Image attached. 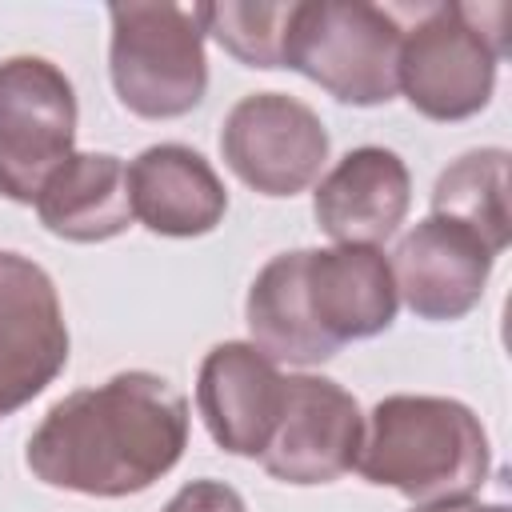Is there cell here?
I'll list each match as a JSON object with an SVG mask.
<instances>
[{
  "label": "cell",
  "instance_id": "3",
  "mask_svg": "<svg viewBox=\"0 0 512 512\" xmlns=\"http://www.w3.org/2000/svg\"><path fill=\"white\" fill-rule=\"evenodd\" d=\"M504 4H432L400 36L396 84L428 120H468L488 108L508 52Z\"/></svg>",
  "mask_w": 512,
  "mask_h": 512
},
{
  "label": "cell",
  "instance_id": "14",
  "mask_svg": "<svg viewBox=\"0 0 512 512\" xmlns=\"http://www.w3.org/2000/svg\"><path fill=\"white\" fill-rule=\"evenodd\" d=\"M132 220L156 236H204L228 212V188L188 144H152L128 164Z\"/></svg>",
  "mask_w": 512,
  "mask_h": 512
},
{
  "label": "cell",
  "instance_id": "19",
  "mask_svg": "<svg viewBox=\"0 0 512 512\" xmlns=\"http://www.w3.org/2000/svg\"><path fill=\"white\" fill-rule=\"evenodd\" d=\"M160 512H248L244 496L224 480H188Z\"/></svg>",
  "mask_w": 512,
  "mask_h": 512
},
{
  "label": "cell",
  "instance_id": "1",
  "mask_svg": "<svg viewBox=\"0 0 512 512\" xmlns=\"http://www.w3.org/2000/svg\"><path fill=\"white\" fill-rule=\"evenodd\" d=\"M188 448V400L156 372H116L56 400L28 436V472L60 492L120 500L168 476Z\"/></svg>",
  "mask_w": 512,
  "mask_h": 512
},
{
  "label": "cell",
  "instance_id": "10",
  "mask_svg": "<svg viewBox=\"0 0 512 512\" xmlns=\"http://www.w3.org/2000/svg\"><path fill=\"white\" fill-rule=\"evenodd\" d=\"M300 288L308 320L332 352H340L348 340H368L384 332L400 308L388 256L364 244L304 248Z\"/></svg>",
  "mask_w": 512,
  "mask_h": 512
},
{
  "label": "cell",
  "instance_id": "8",
  "mask_svg": "<svg viewBox=\"0 0 512 512\" xmlns=\"http://www.w3.org/2000/svg\"><path fill=\"white\" fill-rule=\"evenodd\" d=\"M364 412L348 388L328 376H284V408L260 452L268 476L284 484H332L356 468Z\"/></svg>",
  "mask_w": 512,
  "mask_h": 512
},
{
  "label": "cell",
  "instance_id": "4",
  "mask_svg": "<svg viewBox=\"0 0 512 512\" xmlns=\"http://www.w3.org/2000/svg\"><path fill=\"white\" fill-rule=\"evenodd\" d=\"M400 36L404 28L388 8L364 0H304L292 4L280 68L308 76L340 104L376 108L400 92Z\"/></svg>",
  "mask_w": 512,
  "mask_h": 512
},
{
  "label": "cell",
  "instance_id": "11",
  "mask_svg": "<svg viewBox=\"0 0 512 512\" xmlns=\"http://www.w3.org/2000/svg\"><path fill=\"white\" fill-rule=\"evenodd\" d=\"M492 260L496 256L468 228L440 216H424L396 240L388 268L396 280V296L420 320L444 324L468 316L480 304Z\"/></svg>",
  "mask_w": 512,
  "mask_h": 512
},
{
  "label": "cell",
  "instance_id": "17",
  "mask_svg": "<svg viewBox=\"0 0 512 512\" xmlns=\"http://www.w3.org/2000/svg\"><path fill=\"white\" fill-rule=\"evenodd\" d=\"M508 152L504 148H476L456 156L432 188V216L452 220L484 240L492 256H500L512 240V212H508Z\"/></svg>",
  "mask_w": 512,
  "mask_h": 512
},
{
  "label": "cell",
  "instance_id": "2",
  "mask_svg": "<svg viewBox=\"0 0 512 512\" xmlns=\"http://www.w3.org/2000/svg\"><path fill=\"white\" fill-rule=\"evenodd\" d=\"M356 468L376 488H396L412 504L472 496L492 468L480 416L448 396H384L368 420Z\"/></svg>",
  "mask_w": 512,
  "mask_h": 512
},
{
  "label": "cell",
  "instance_id": "12",
  "mask_svg": "<svg viewBox=\"0 0 512 512\" xmlns=\"http://www.w3.org/2000/svg\"><path fill=\"white\" fill-rule=\"evenodd\" d=\"M196 408L224 452L260 456L284 408V376L256 344L224 340L200 360Z\"/></svg>",
  "mask_w": 512,
  "mask_h": 512
},
{
  "label": "cell",
  "instance_id": "15",
  "mask_svg": "<svg viewBox=\"0 0 512 512\" xmlns=\"http://www.w3.org/2000/svg\"><path fill=\"white\" fill-rule=\"evenodd\" d=\"M40 224L72 244H100L132 224L128 164L112 152H72L36 196Z\"/></svg>",
  "mask_w": 512,
  "mask_h": 512
},
{
  "label": "cell",
  "instance_id": "16",
  "mask_svg": "<svg viewBox=\"0 0 512 512\" xmlns=\"http://www.w3.org/2000/svg\"><path fill=\"white\" fill-rule=\"evenodd\" d=\"M300 256L304 248L272 256L244 300V320H248V344H256L268 360L276 364H324L336 352L316 336L308 308H304V288H300Z\"/></svg>",
  "mask_w": 512,
  "mask_h": 512
},
{
  "label": "cell",
  "instance_id": "18",
  "mask_svg": "<svg viewBox=\"0 0 512 512\" xmlns=\"http://www.w3.org/2000/svg\"><path fill=\"white\" fill-rule=\"evenodd\" d=\"M204 36L248 68H280L292 4H196Z\"/></svg>",
  "mask_w": 512,
  "mask_h": 512
},
{
  "label": "cell",
  "instance_id": "6",
  "mask_svg": "<svg viewBox=\"0 0 512 512\" xmlns=\"http://www.w3.org/2000/svg\"><path fill=\"white\" fill-rule=\"evenodd\" d=\"M76 88L44 56L0 60V196L36 204L44 180L72 156Z\"/></svg>",
  "mask_w": 512,
  "mask_h": 512
},
{
  "label": "cell",
  "instance_id": "5",
  "mask_svg": "<svg viewBox=\"0 0 512 512\" xmlns=\"http://www.w3.org/2000/svg\"><path fill=\"white\" fill-rule=\"evenodd\" d=\"M108 72L120 104L144 120L188 116L208 92L196 4H112Z\"/></svg>",
  "mask_w": 512,
  "mask_h": 512
},
{
  "label": "cell",
  "instance_id": "7",
  "mask_svg": "<svg viewBox=\"0 0 512 512\" xmlns=\"http://www.w3.org/2000/svg\"><path fill=\"white\" fill-rule=\"evenodd\" d=\"M224 164L260 196L304 192L328 160L324 120L296 96L252 92L220 124Z\"/></svg>",
  "mask_w": 512,
  "mask_h": 512
},
{
  "label": "cell",
  "instance_id": "20",
  "mask_svg": "<svg viewBox=\"0 0 512 512\" xmlns=\"http://www.w3.org/2000/svg\"><path fill=\"white\" fill-rule=\"evenodd\" d=\"M412 512H508V504H480V500H472V496H456V500L416 504Z\"/></svg>",
  "mask_w": 512,
  "mask_h": 512
},
{
  "label": "cell",
  "instance_id": "9",
  "mask_svg": "<svg viewBox=\"0 0 512 512\" xmlns=\"http://www.w3.org/2000/svg\"><path fill=\"white\" fill-rule=\"evenodd\" d=\"M68 364V324L52 276L0 252V420L32 404Z\"/></svg>",
  "mask_w": 512,
  "mask_h": 512
},
{
  "label": "cell",
  "instance_id": "13",
  "mask_svg": "<svg viewBox=\"0 0 512 512\" xmlns=\"http://www.w3.org/2000/svg\"><path fill=\"white\" fill-rule=\"evenodd\" d=\"M412 204L408 164L380 144L352 148L336 160V168L316 184L312 212L324 236L336 244L376 248L404 224Z\"/></svg>",
  "mask_w": 512,
  "mask_h": 512
}]
</instances>
